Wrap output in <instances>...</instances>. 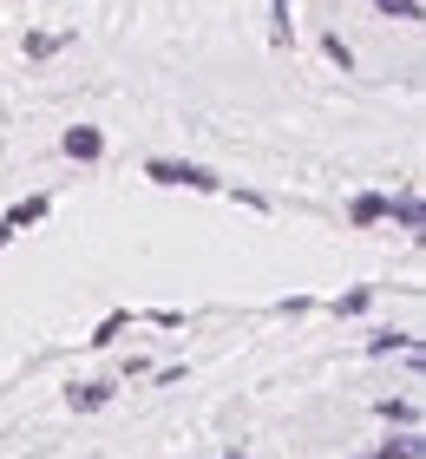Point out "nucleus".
Returning a JSON list of instances; mask_svg holds the SVG:
<instances>
[{
    "mask_svg": "<svg viewBox=\"0 0 426 459\" xmlns=\"http://www.w3.org/2000/svg\"><path fill=\"white\" fill-rule=\"evenodd\" d=\"M144 178H152L158 191H197V197H223V184H230L197 158H144Z\"/></svg>",
    "mask_w": 426,
    "mask_h": 459,
    "instance_id": "obj_1",
    "label": "nucleus"
},
{
    "mask_svg": "<svg viewBox=\"0 0 426 459\" xmlns=\"http://www.w3.org/2000/svg\"><path fill=\"white\" fill-rule=\"evenodd\" d=\"M118 387H125L118 374H92V381H73L59 401H66V413H79V420H85V413H105V407H112Z\"/></svg>",
    "mask_w": 426,
    "mask_h": 459,
    "instance_id": "obj_2",
    "label": "nucleus"
},
{
    "mask_svg": "<svg viewBox=\"0 0 426 459\" xmlns=\"http://www.w3.org/2000/svg\"><path fill=\"white\" fill-rule=\"evenodd\" d=\"M387 223L400 230V237H420V230H426V204H420V184H400V191H387Z\"/></svg>",
    "mask_w": 426,
    "mask_h": 459,
    "instance_id": "obj_3",
    "label": "nucleus"
},
{
    "mask_svg": "<svg viewBox=\"0 0 426 459\" xmlns=\"http://www.w3.org/2000/svg\"><path fill=\"white\" fill-rule=\"evenodd\" d=\"M407 348H420L413 328H368V342H361V354H368V361H400Z\"/></svg>",
    "mask_w": 426,
    "mask_h": 459,
    "instance_id": "obj_4",
    "label": "nucleus"
},
{
    "mask_svg": "<svg viewBox=\"0 0 426 459\" xmlns=\"http://www.w3.org/2000/svg\"><path fill=\"white\" fill-rule=\"evenodd\" d=\"M361 459H426V433L420 427H387V440L368 446Z\"/></svg>",
    "mask_w": 426,
    "mask_h": 459,
    "instance_id": "obj_5",
    "label": "nucleus"
},
{
    "mask_svg": "<svg viewBox=\"0 0 426 459\" xmlns=\"http://www.w3.org/2000/svg\"><path fill=\"white\" fill-rule=\"evenodd\" d=\"M59 152H66L73 164H99L105 158V132L99 125H66V132H59Z\"/></svg>",
    "mask_w": 426,
    "mask_h": 459,
    "instance_id": "obj_6",
    "label": "nucleus"
},
{
    "mask_svg": "<svg viewBox=\"0 0 426 459\" xmlns=\"http://www.w3.org/2000/svg\"><path fill=\"white\" fill-rule=\"evenodd\" d=\"M348 230H387V191H354L348 197Z\"/></svg>",
    "mask_w": 426,
    "mask_h": 459,
    "instance_id": "obj_7",
    "label": "nucleus"
},
{
    "mask_svg": "<svg viewBox=\"0 0 426 459\" xmlns=\"http://www.w3.org/2000/svg\"><path fill=\"white\" fill-rule=\"evenodd\" d=\"M374 296H380L374 282H354V289H341V296H328L322 308H328L335 322H361V316H368V308H374Z\"/></svg>",
    "mask_w": 426,
    "mask_h": 459,
    "instance_id": "obj_8",
    "label": "nucleus"
},
{
    "mask_svg": "<svg viewBox=\"0 0 426 459\" xmlns=\"http://www.w3.org/2000/svg\"><path fill=\"white\" fill-rule=\"evenodd\" d=\"M374 420H380V427H420V401H413V394H380V401H374Z\"/></svg>",
    "mask_w": 426,
    "mask_h": 459,
    "instance_id": "obj_9",
    "label": "nucleus"
},
{
    "mask_svg": "<svg viewBox=\"0 0 426 459\" xmlns=\"http://www.w3.org/2000/svg\"><path fill=\"white\" fill-rule=\"evenodd\" d=\"M47 211H53V197H47V191H33V197H20V204H13V211H7V217H0V223H7V230H13V237H20V230H33V223H47Z\"/></svg>",
    "mask_w": 426,
    "mask_h": 459,
    "instance_id": "obj_10",
    "label": "nucleus"
},
{
    "mask_svg": "<svg viewBox=\"0 0 426 459\" xmlns=\"http://www.w3.org/2000/svg\"><path fill=\"white\" fill-rule=\"evenodd\" d=\"M269 47L275 53L295 47V0H269Z\"/></svg>",
    "mask_w": 426,
    "mask_h": 459,
    "instance_id": "obj_11",
    "label": "nucleus"
},
{
    "mask_svg": "<svg viewBox=\"0 0 426 459\" xmlns=\"http://www.w3.org/2000/svg\"><path fill=\"white\" fill-rule=\"evenodd\" d=\"M138 316H132V308H112V316H99L92 322V335H85V342H92V348H118L125 342V328H132Z\"/></svg>",
    "mask_w": 426,
    "mask_h": 459,
    "instance_id": "obj_12",
    "label": "nucleus"
},
{
    "mask_svg": "<svg viewBox=\"0 0 426 459\" xmlns=\"http://www.w3.org/2000/svg\"><path fill=\"white\" fill-rule=\"evenodd\" d=\"M66 47H73V33H39V27H33V33H27V47H20V53H27L33 66H47V59H59Z\"/></svg>",
    "mask_w": 426,
    "mask_h": 459,
    "instance_id": "obj_13",
    "label": "nucleus"
},
{
    "mask_svg": "<svg viewBox=\"0 0 426 459\" xmlns=\"http://www.w3.org/2000/svg\"><path fill=\"white\" fill-rule=\"evenodd\" d=\"M374 13H380V20H400V27H413L426 7H420V0H374Z\"/></svg>",
    "mask_w": 426,
    "mask_h": 459,
    "instance_id": "obj_14",
    "label": "nucleus"
},
{
    "mask_svg": "<svg viewBox=\"0 0 426 459\" xmlns=\"http://www.w3.org/2000/svg\"><path fill=\"white\" fill-rule=\"evenodd\" d=\"M322 53H328V66H341V73H354V47L341 33H322Z\"/></svg>",
    "mask_w": 426,
    "mask_h": 459,
    "instance_id": "obj_15",
    "label": "nucleus"
},
{
    "mask_svg": "<svg viewBox=\"0 0 426 459\" xmlns=\"http://www.w3.org/2000/svg\"><path fill=\"white\" fill-rule=\"evenodd\" d=\"M315 308H322V302H315V296H283V302H275V316H289V322H302V316H315Z\"/></svg>",
    "mask_w": 426,
    "mask_h": 459,
    "instance_id": "obj_16",
    "label": "nucleus"
},
{
    "mask_svg": "<svg viewBox=\"0 0 426 459\" xmlns=\"http://www.w3.org/2000/svg\"><path fill=\"white\" fill-rule=\"evenodd\" d=\"M223 197H237L243 211H269V197H263V191H249V184H223Z\"/></svg>",
    "mask_w": 426,
    "mask_h": 459,
    "instance_id": "obj_17",
    "label": "nucleus"
},
{
    "mask_svg": "<svg viewBox=\"0 0 426 459\" xmlns=\"http://www.w3.org/2000/svg\"><path fill=\"white\" fill-rule=\"evenodd\" d=\"M138 322H152V328H184L190 316H184V308H144V316Z\"/></svg>",
    "mask_w": 426,
    "mask_h": 459,
    "instance_id": "obj_18",
    "label": "nucleus"
},
{
    "mask_svg": "<svg viewBox=\"0 0 426 459\" xmlns=\"http://www.w3.org/2000/svg\"><path fill=\"white\" fill-rule=\"evenodd\" d=\"M118 381H152V361H144V354H125V368H118Z\"/></svg>",
    "mask_w": 426,
    "mask_h": 459,
    "instance_id": "obj_19",
    "label": "nucleus"
},
{
    "mask_svg": "<svg viewBox=\"0 0 426 459\" xmlns=\"http://www.w3.org/2000/svg\"><path fill=\"white\" fill-rule=\"evenodd\" d=\"M223 459H249V453H243V446H223Z\"/></svg>",
    "mask_w": 426,
    "mask_h": 459,
    "instance_id": "obj_20",
    "label": "nucleus"
},
{
    "mask_svg": "<svg viewBox=\"0 0 426 459\" xmlns=\"http://www.w3.org/2000/svg\"><path fill=\"white\" fill-rule=\"evenodd\" d=\"M7 243H13V230H7V223H0V249H7Z\"/></svg>",
    "mask_w": 426,
    "mask_h": 459,
    "instance_id": "obj_21",
    "label": "nucleus"
}]
</instances>
